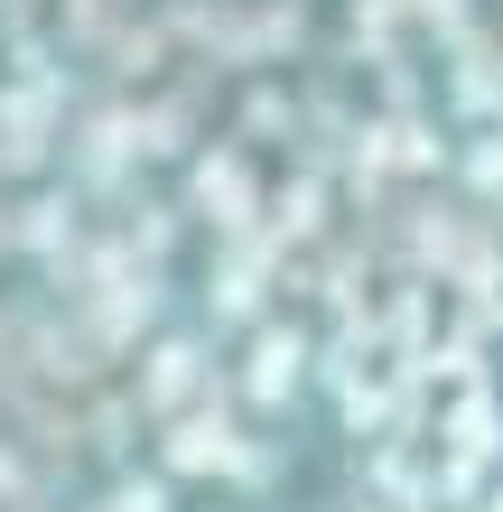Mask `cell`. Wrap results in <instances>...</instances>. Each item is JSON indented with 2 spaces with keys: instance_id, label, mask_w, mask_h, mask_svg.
<instances>
[{
  "instance_id": "ba28073f",
  "label": "cell",
  "mask_w": 503,
  "mask_h": 512,
  "mask_svg": "<svg viewBox=\"0 0 503 512\" xmlns=\"http://www.w3.org/2000/svg\"><path fill=\"white\" fill-rule=\"evenodd\" d=\"M10 243H19L28 261H38V252H56V261H66V252H75V187L28 196V205H19V224H10Z\"/></svg>"
},
{
  "instance_id": "3957f363",
  "label": "cell",
  "mask_w": 503,
  "mask_h": 512,
  "mask_svg": "<svg viewBox=\"0 0 503 512\" xmlns=\"http://www.w3.org/2000/svg\"><path fill=\"white\" fill-rule=\"evenodd\" d=\"M317 364H327V345H317L299 317H261L243 336V354H233V401L252 419H289V401L317 382Z\"/></svg>"
},
{
  "instance_id": "52a82bcc",
  "label": "cell",
  "mask_w": 503,
  "mask_h": 512,
  "mask_svg": "<svg viewBox=\"0 0 503 512\" xmlns=\"http://www.w3.org/2000/svg\"><path fill=\"white\" fill-rule=\"evenodd\" d=\"M448 177H457V196L476 205V215H503V122H494V131H466Z\"/></svg>"
},
{
  "instance_id": "5b68a950",
  "label": "cell",
  "mask_w": 503,
  "mask_h": 512,
  "mask_svg": "<svg viewBox=\"0 0 503 512\" xmlns=\"http://www.w3.org/2000/svg\"><path fill=\"white\" fill-rule=\"evenodd\" d=\"M438 457H476V466H494L503 475V391L494 382H466V391H448L438 401Z\"/></svg>"
},
{
  "instance_id": "6da1fadb",
  "label": "cell",
  "mask_w": 503,
  "mask_h": 512,
  "mask_svg": "<svg viewBox=\"0 0 503 512\" xmlns=\"http://www.w3.org/2000/svg\"><path fill=\"white\" fill-rule=\"evenodd\" d=\"M150 466L177 475V485H233V494H261V485L280 475V447L243 419V401H233V373H224L215 401H196L187 419L150 429Z\"/></svg>"
},
{
  "instance_id": "9c48e42d",
  "label": "cell",
  "mask_w": 503,
  "mask_h": 512,
  "mask_svg": "<svg viewBox=\"0 0 503 512\" xmlns=\"http://www.w3.org/2000/svg\"><path fill=\"white\" fill-rule=\"evenodd\" d=\"M84 512H177V475H159V466H112V485L84 503Z\"/></svg>"
},
{
  "instance_id": "7c38bea8",
  "label": "cell",
  "mask_w": 503,
  "mask_h": 512,
  "mask_svg": "<svg viewBox=\"0 0 503 512\" xmlns=\"http://www.w3.org/2000/svg\"><path fill=\"white\" fill-rule=\"evenodd\" d=\"M494 56H503V28H494Z\"/></svg>"
},
{
  "instance_id": "277c9868",
  "label": "cell",
  "mask_w": 503,
  "mask_h": 512,
  "mask_svg": "<svg viewBox=\"0 0 503 512\" xmlns=\"http://www.w3.org/2000/svg\"><path fill=\"white\" fill-rule=\"evenodd\" d=\"M187 215L215 224V243H252V233H271V224H261V215H271V196H261L243 140H215V149H196V159H187Z\"/></svg>"
},
{
  "instance_id": "30bf717a",
  "label": "cell",
  "mask_w": 503,
  "mask_h": 512,
  "mask_svg": "<svg viewBox=\"0 0 503 512\" xmlns=\"http://www.w3.org/2000/svg\"><path fill=\"white\" fill-rule=\"evenodd\" d=\"M476 512H503V475H494V494H485V503H476Z\"/></svg>"
},
{
  "instance_id": "8fae6325",
  "label": "cell",
  "mask_w": 503,
  "mask_h": 512,
  "mask_svg": "<svg viewBox=\"0 0 503 512\" xmlns=\"http://www.w3.org/2000/svg\"><path fill=\"white\" fill-rule=\"evenodd\" d=\"M19 512H56V503H19Z\"/></svg>"
},
{
  "instance_id": "8992f818",
  "label": "cell",
  "mask_w": 503,
  "mask_h": 512,
  "mask_svg": "<svg viewBox=\"0 0 503 512\" xmlns=\"http://www.w3.org/2000/svg\"><path fill=\"white\" fill-rule=\"evenodd\" d=\"M131 429H150V419H140V401H131V382L84 391V447H94V457L131 466Z\"/></svg>"
},
{
  "instance_id": "7a4b0ae2",
  "label": "cell",
  "mask_w": 503,
  "mask_h": 512,
  "mask_svg": "<svg viewBox=\"0 0 503 512\" xmlns=\"http://www.w3.org/2000/svg\"><path fill=\"white\" fill-rule=\"evenodd\" d=\"M131 382V401H140V419H150V429H168V419H187L196 401H215V336H205L196 317H168L150 345H140V364L122 373Z\"/></svg>"
}]
</instances>
